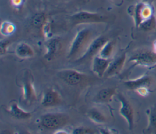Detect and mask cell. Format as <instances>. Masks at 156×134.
<instances>
[{
    "label": "cell",
    "mask_w": 156,
    "mask_h": 134,
    "mask_svg": "<svg viewBox=\"0 0 156 134\" xmlns=\"http://www.w3.org/2000/svg\"><path fill=\"white\" fill-rule=\"evenodd\" d=\"M91 38L92 33L89 28H83L79 30L71 44L68 58L76 61L80 58L92 41Z\"/></svg>",
    "instance_id": "cell-1"
},
{
    "label": "cell",
    "mask_w": 156,
    "mask_h": 134,
    "mask_svg": "<svg viewBox=\"0 0 156 134\" xmlns=\"http://www.w3.org/2000/svg\"><path fill=\"white\" fill-rule=\"evenodd\" d=\"M69 116L63 113H49L40 118V124L48 130L61 129L69 122Z\"/></svg>",
    "instance_id": "cell-2"
},
{
    "label": "cell",
    "mask_w": 156,
    "mask_h": 134,
    "mask_svg": "<svg viewBox=\"0 0 156 134\" xmlns=\"http://www.w3.org/2000/svg\"><path fill=\"white\" fill-rule=\"evenodd\" d=\"M108 19V17L105 15L87 11L78 12L71 15L69 18L71 24L73 25L106 22H107Z\"/></svg>",
    "instance_id": "cell-3"
},
{
    "label": "cell",
    "mask_w": 156,
    "mask_h": 134,
    "mask_svg": "<svg viewBox=\"0 0 156 134\" xmlns=\"http://www.w3.org/2000/svg\"><path fill=\"white\" fill-rule=\"evenodd\" d=\"M131 15L133 18L135 26L138 28L144 21L154 15V9L149 2L141 1L132 7Z\"/></svg>",
    "instance_id": "cell-4"
},
{
    "label": "cell",
    "mask_w": 156,
    "mask_h": 134,
    "mask_svg": "<svg viewBox=\"0 0 156 134\" xmlns=\"http://www.w3.org/2000/svg\"><path fill=\"white\" fill-rule=\"evenodd\" d=\"M108 40L104 36H99L93 39L83 55L77 59L76 62L77 63H83L91 59H93L95 56L98 55L100 50Z\"/></svg>",
    "instance_id": "cell-5"
},
{
    "label": "cell",
    "mask_w": 156,
    "mask_h": 134,
    "mask_svg": "<svg viewBox=\"0 0 156 134\" xmlns=\"http://www.w3.org/2000/svg\"><path fill=\"white\" fill-rule=\"evenodd\" d=\"M129 61L134 62L132 67H152L156 64V53L154 51L141 50L132 55Z\"/></svg>",
    "instance_id": "cell-6"
},
{
    "label": "cell",
    "mask_w": 156,
    "mask_h": 134,
    "mask_svg": "<svg viewBox=\"0 0 156 134\" xmlns=\"http://www.w3.org/2000/svg\"><path fill=\"white\" fill-rule=\"evenodd\" d=\"M60 79L68 85H77L85 81L87 77L84 73L74 69H63L57 73Z\"/></svg>",
    "instance_id": "cell-7"
},
{
    "label": "cell",
    "mask_w": 156,
    "mask_h": 134,
    "mask_svg": "<svg viewBox=\"0 0 156 134\" xmlns=\"http://www.w3.org/2000/svg\"><path fill=\"white\" fill-rule=\"evenodd\" d=\"M117 98L121 104L119 112L127 121L129 129L132 130L134 126V111L133 107L122 94L118 93Z\"/></svg>",
    "instance_id": "cell-8"
},
{
    "label": "cell",
    "mask_w": 156,
    "mask_h": 134,
    "mask_svg": "<svg viewBox=\"0 0 156 134\" xmlns=\"http://www.w3.org/2000/svg\"><path fill=\"white\" fill-rule=\"evenodd\" d=\"M112 59L102 58L99 55L95 56L92 59V71L98 77L102 78L111 62Z\"/></svg>",
    "instance_id": "cell-9"
},
{
    "label": "cell",
    "mask_w": 156,
    "mask_h": 134,
    "mask_svg": "<svg viewBox=\"0 0 156 134\" xmlns=\"http://www.w3.org/2000/svg\"><path fill=\"white\" fill-rule=\"evenodd\" d=\"M41 103L43 106L46 107L56 106L62 103V98L57 91L49 89L44 93Z\"/></svg>",
    "instance_id": "cell-10"
},
{
    "label": "cell",
    "mask_w": 156,
    "mask_h": 134,
    "mask_svg": "<svg viewBox=\"0 0 156 134\" xmlns=\"http://www.w3.org/2000/svg\"><path fill=\"white\" fill-rule=\"evenodd\" d=\"M126 59V55L122 54L114 60H112L104 76L105 77H112L118 75L122 70Z\"/></svg>",
    "instance_id": "cell-11"
},
{
    "label": "cell",
    "mask_w": 156,
    "mask_h": 134,
    "mask_svg": "<svg viewBox=\"0 0 156 134\" xmlns=\"http://www.w3.org/2000/svg\"><path fill=\"white\" fill-rule=\"evenodd\" d=\"M152 78L147 75H143L135 79L128 80L124 82V85L129 89L133 90H135L136 89L143 87L149 88L152 85Z\"/></svg>",
    "instance_id": "cell-12"
},
{
    "label": "cell",
    "mask_w": 156,
    "mask_h": 134,
    "mask_svg": "<svg viewBox=\"0 0 156 134\" xmlns=\"http://www.w3.org/2000/svg\"><path fill=\"white\" fill-rule=\"evenodd\" d=\"M23 99L27 104H30L37 100V94L33 83L29 79L24 82L23 85Z\"/></svg>",
    "instance_id": "cell-13"
},
{
    "label": "cell",
    "mask_w": 156,
    "mask_h": 134,
    "mask_svg": "<svg viewBox=\"0 0 156 134\" xmlns=\"http://www.w3.org/2000/svg\"><path fill=\"white\" fill-rule=\"evenodd\" d=\"M46 53L44 58L48 60L54 57L60 50L62 43L58 38H51L45 43Z\"/></svg>",
    "instance_id": "cell-14"
},
{
    "label": "cell",
    "mask_w": 156,
    "mask_h": 134,
    "mask_svg": "<svg viewBox=\"0 0 156 134\" xmlns=\"http://www.w3.org/2000/svg\"><path fill=\"white\" fill-rule=\"evenodd\" d=\"M146 112L148 117V125L144 132L156 134V104L148 108Z\"/></svg>",
    "instance_id": "cell-15"
},
{
    "label": "cell",
    "mask_w": 156,
    "mask_h": 134,
    "mask_svg": "<svg viewBox=\"0 0 156 134\" xmlns=\"http://www.w3.org/2000/svg\"><path fill=\"white\" fill-rule=\"evenodd\" d=\"M116 93V89L115 87H107L101 89L97 93L95 100L99 102H109L113 96Z\"/></svg>",
    "instance_id": "cell-16"
},
{
    "label": "cell",
    "mask_w": 156,
    "mask_h": 134,
    "mask_svg": "<svg viewBox=\"0 0 156 134\" xmlns=\"http://www.w3.org/2000/svg\"><path fill=\"white\" fill-rule=\"evenodd\" d=\"M15 53L20 58H29L34 56V51L29 44L22 42L17 45L15 49Z\"/></svg>",
    "instance_id": "cell-17"
},
{
    "label": "cell",
    "mask_w": 156,
    "mask_h": 134,
    "mask_svg": "<svg viewBox=\"0 0 156 134\" xmlns=\"http://www.w3.org/2000/svg\"><path fill=\"white\" fill-rule=\"evenodd\" d=\"M8 112L12 116L19 119H27L31 116L30 113L24 110L16 102H13L10 105Z\"/></svg>",
    "instance_id": "cell-18"
},
{
    "label": "cell",
    "mask_w": 156,
    "mask_h": 134,
    "mask_svg": "<svg viewBox=\"0 0 156 134\" xmlns=\"http://www.w3.org/2000/svg\"><path fill=\"white\" fill-rule=\"evenodd\" d=\"M88 116L89 119L93 122L98 124H103L107 122L105 116L98 109L93 108L88 112Z\"/></svg>",
    "instance_id": "cell-19"
},
{
    "label": "cell",
    "mask_w": 156,
    "mask_h": 134,
    "mask_svg": "<svg viewBox=\"0 0 156 134\" xmlns=\"http://www.w3.org/2000/svg\"><path fill=\"white\" fill-rule=\"evenodd\" d=\"M114 42L112 40H108L100 50L98 55L107 59H110L114 50Z\"/></svg>",
    "instance_id": "cell-20"
},
{
    "label": "cell",
    "mask_w": 156,
    "mask_h": 134,
    "mask_svg": "<svg viewBox=\"0 0 156 134\" xmlns=\"http://www.w3.org/2000/svg\"><path fill=\"white\" fill-rule=\"evenodd\" d=\"M16 27L13 23L9 21H4L1 22L0 27L1 34L4 36H9L15 31Z\"/></svg>",
    "instance_id": "cell-21"
},
{
    "label": "cell",
    "mask_w": 156,
    "mask_h": 134,
    "mask_svg": "<svg viewBox=\"0 0 156 134\" xmlns=\"http://www.w3.org/2000/svg\"><path fill=\"white\" fill-rule=\"evenodd\" d=\"M144 31H151L156 28V16L152 15L149 18L144 21L138 27Z\"/></svg>",
    "instance_id": "cell-22"
},
{
    "label": "cell",
    "mask_w": 156,
    "mask_h": 134,
    "mask_svg": "<svg viewBox=\"0 0 156 134\" xmlns=\"http://www.w3.org/2000/svg\"><path fill=\"white\" fill-rule=\"evenodd\" d=\"M48 21L46 15L43 13H36L32 19V24L36 28H41L44 24Z\"/></svg>",
    "instance_id": "cell-23"
},
{
    "label": "cell",
    "mask_w": 156,
    "mask_h": 134,
    "mask_svg": "<svg viewBox=\"0 0 156 134\" xmlns=\"http://www.w3.org/2000/svg\"><path fill=\"white\" fill-rule=\"evenodd\" d=\"M95 130L91 128L87 127H79L73 130L74 134H92L95 133Z\"/></svg>",
    "instance_id": "cell-24"
},
{
    "label": "cell",
    "mask_w": 156,
    "mask_h": 134,
    "mask_svg": "<svg viewBox=\"0 0 156 134\" xmlns=\"http://www.w3.org/2000/svg\"><path fill=\"white\" fill-rule=\"evenodd\" d=\"M41 30L43 33V36L45 38H48V39L51 38V37L50 36V35H51V24L50 22L47 21L44 25H43L42 28H41Z\"/></svg>",
    "instance_id": "cell-25"
},
{
    "label": "cell",
    "mask_w": 156,
    "mask_h": 134,
    "mask_svg": "<svg viewBox=\"0 0 156 134\" xmlns=\"http://www.w3.org/2000/svg\"><path fill=\"white\" fill-rule=\"evenodd\" d=\"M10 42L9 41H7V40H3V41H1V43H0V53H1V56L4 55L6 53L8 46L10 44Z\"/></svg>",
    "instance_id": "cell-26"
},
{
    "label": "cell",
    "mask_w": 156,
    "mask_h": 134,
    "mask_svg": "<svg viewBox=\"0 0 156 134\" xmlns=\"http://www.w3.org/2000/svg\"><path fill=\"white\" fill-rule=\"evenodd\" d=\"M139 95H140L142 97H146L149 94V88L146 87H140L135 90Z\"/></svg>",
    "instance_id": "cell-27"
},
{
    "label": "cell",
    "mask_w": 156,
    "mask_h": 134,
    "mask_svg": "<svg viewBox=\"0 0 156 134\" xmlns=\"http://www.w3.org/2000/svg\"><path fill=\"white\" fill-rule=\"evenodd\" d=\"M12 5L16 8H19L24 3V0H10Z\"/></svg>",
    "instance_id": "cell-28"
},
{
    "label": "cell",
    "mask_w": 156,
    "mask_h": 134,
    "mask_svg": "<svg viewBox=\"0 0 156 134\" xmlns=\"http://www.w3.org/2000/svg\"><path fill=\"white\" fill-rule=\"evenodd\" d=\"M153 51L156 53V40L154 42V44H153Z\"/></svg>",
    "instance_id": "cell-29"
},
{
    "label": "cell",
    "mask_w": 156,
    "mask_h": 134,
    "mask_svg": "<svg viewBox=\"0 0 156 134\" xmlns=\"http://www.w3.org/2000/svg\"><path fill=\"white\" fill-rule=\"evenodd\" d=\"M142 1H144V2H149V1H154L155 0H141Z\"/></svg>",
    "instance_id": "cell-30"
},
{
    "label": "cell",
    "mask_w": 156,
    "mask_h": 134,
    "mask_svg": "<svg viewBox=\"0 0 156 134\" xmlns=\"http://www.w3.org/2000/svg\"><path fill=\"white\" fill-rule=\"evenodd\" d=\"M60 1H65V0H60Z\"/></svg>",
    "instance_id": "cell-31"
}]
</instances>
